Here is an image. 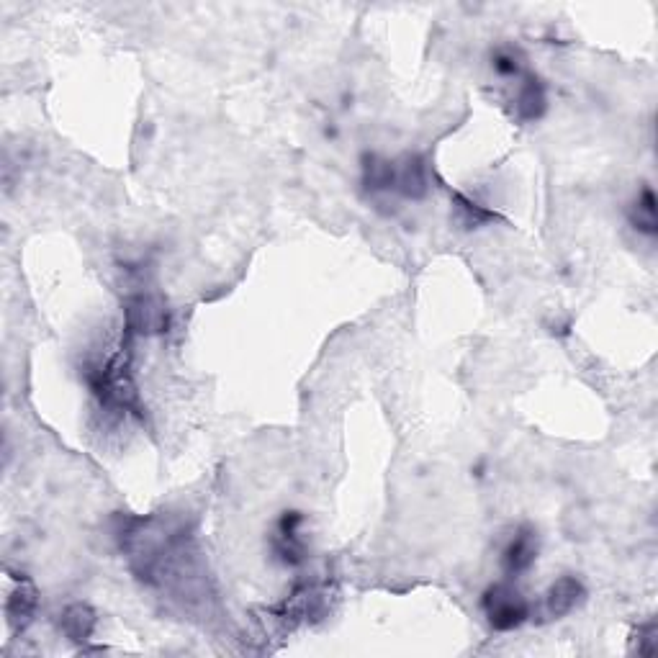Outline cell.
<instances>
[{
	"instance_id": "1",
	"label": "cell",
	"mask_w": 658,
	"mask_h": 658,
	"mask_svg": "<svg viewBox=\"0 0 658 658\" xmlns=\"http://www.w3.org/2000/svg\"><path fill=\"white\" fill-rule=\"evenodd\" d=\"M481 610L486 615V623L494 630H515L530 617V605L522 597L517 587H512L509 581H497L481 597Z\"/></svg>"
},
{
	"instance_id": "2",
	"label": "cell",
	"mask_w": 658,
	"mask_h": 658,
	"mask_svg": "<svg viewBox=\"0 0 658 658\" xmlns=\"http://www.w3.org/2000/svg\"><path fill=\"white\" fill-rule=\"evenodd\" d=\"M301 527H304V515L291 509V512H283L281 520L276 522V530L270 533V553L283 566H301L306 561V540L301 535Z\"/></svg>"
},
{
	"instance_id": "3",
	"label": "cell",
	"mask_w": 658,
	"mask_h": 658,
	"mask_svg": "<svg viewBox=\"0 0 658 658\" xmlns=\"http://www.w3.org/2000/svg\"><path fill=\"white\" fill-rule=\"evenodd\" d=\"M126 329L134 335H160L168 332L170 312L160 299L147 294H137L126 301Z\"/></svg>"
},
{
	"instance_id": "4",
	"label": "cell",
	"mask_w": 658,
	"mask_h": 658,
	"mask_svg": "<svg viewBox=\"0 0 658 658\" xmlns=\"http://www.w3.org/2000/svg\"><path fill=\"white\" fill-rule=\"evenodd\" d=\"M540 551V538L538 530L530 525H520L512 533V538L507 540V545L502 548V569L509 579L522 576L525 571H530L538 561Z\"/></svg>"
},
{
	"instance_id": "5",
	"label": "cell",
	"mask_w": 658,
	"mask_h": 658,
	"mask_svg": "<svg viewBox=\"0 0 658 658\" xmlns=\"http://www.w3.org/2000/svg\"><path fill=\"white\" fill-rule=\"evenodd\" d=\"M427 191H430V175H427L425 160L412 152L396 160V193L419 201L427 196Z\"/></svg>"
},
{
	"instance_id": "6",
	"label": "cell",
	"mask_w": 658,
	"mask_h": 658,
	"mask_svg": "<svg viewBox=\"0 0 658 658\" xmlns=\"http://www.w3.org/2000/svg\"><path fill=\"white\" fill-rule=\"evenodd\" d=\"M584 597H587L584 584L576 576H561V579L553 581L548 594H545V607H548L551 617H563L574 612L584 602Z\"/></svg>"
},
{
	"instance_id": "7",
	"label": "cell",
	"mask_w": 658,
	"mask_h": 658,
	"mask_svg": "<svg viewBox=\"0 0 658 658\" xmlns=\"http://www.w3.org/2000/svg\"><path fill=\"white\" fill-rule=\"evenodd\" d=\"M548 108V98H545V85L538 75L525 72L517 85L515 96V111L522 121H538Z\"/></svg>"
},
{
	"instance_id": "8",
	"label": "cell",
	"mask_w": 658,
	"mask_h": 658,
	"mask_svg": "<svg viewBox=\"0 0 658 658\" xmlns=\"http://www.w3.org/2000/svg\"><path fill=\"white\" fill-rule=\"evenodd\" d=\"M360 178H363V188L368 193H396V160L365 152Z\"/></svg>"
},
{
	"instance_id": "9",
	"label": "cell",
	"mask_w": 658,
	"mask_h": 658,
	"mask_svg": "<svg viewBox=\"0 0 658 658\" xmlns=\"http://www.w3.org/2000/svg\"><path fill=\"white\" fill-rule=\"evenodd\" d=\"M630 224H633L638 232L653 234L658 232V219H656V193L651 186H643L635 196V201L630 204Z\"/></svg>"
},
{
	"instance_id": "10",
	"label": "cell",
	"mask_w": 658,
	"mask_h": 658,
	"mask_svg": "<svg viewBox=\"0 0 658 658\" xmlns=\"http://www.w3.org/2000/svg\"><path fill=\"white\" fill-rule=\"evenodd\" d=\"M453 214H455V222L461 224L463 229H479L484 227V224L494 222L497 219V214L491 209H486L484 204H479L476 198H468V196H455L453 198Z\"/></svg>"
},
{
	"instance_id": "11",
	"label": "cell",
	"mask_w": 658,
	"mask_h": 658,
	"mask_svg": "<svg viewBox=\"0 0 658 658\" xmlns=\"http://www.w3.org/2000/svg\"><path fill=\"white\" fill-rule=\"evenodd\" d=\"M93 628H96V615L90 612V607L72 605L62 615V630L72 641H88Z\"/></svg>"
},
{
	"instance_id": "12",
	"label": "cell",
	"mask_w": 658,
	"mask_h": 658,
	"mask_svg": "<svg viewBox=\"0 0 658 658\" xmlns=\"http://www.w3.org/2000/svg\"><path fill=\"white\" fill-rule=\"evenodd\" d=\"M6 610H8V620H11L13 625L21 623V628H24V625L29 623L31 615H34L36 610V592L29 581H24V584L11 594Z\"/></svg>"
},
{
	"instance_id": "13",
	"label": "cell",
	"mask_w": 658,
	"mask_h": 658,
	"mask_svg": "<svg viewBox=\"0 0 658 658\" xmlns=\"http://www.w3.org/2000/svg\"><path fill=\"white\" fill-rule=\"evenodd\" d=\"M491 67L502 78H522V57L512 47H499L491 54Z\"/></svg>"
}]
</instances>
